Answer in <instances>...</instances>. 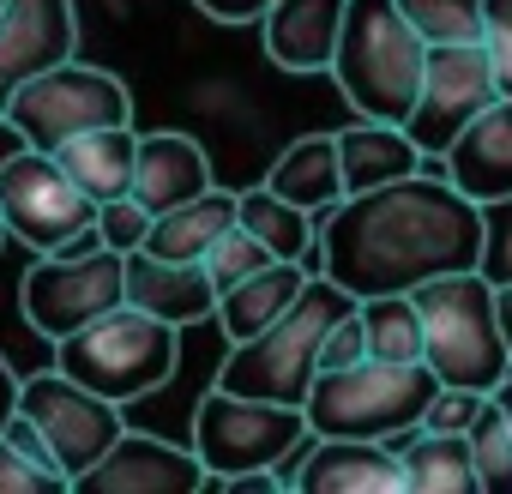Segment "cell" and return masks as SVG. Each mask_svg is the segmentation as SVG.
<instances>
[{
	"label": "cell",
	"mask_w": 512,
	"mask_h": 494,
	"mask_svg": "<svg viewBox=\"0 0 512 494\" xmlns=\"http://www.w3.org/2000/svg\"><path fill=\"white\" fill-rule=\"evenodd\" d=\"M302 494H404V464L386 440H344V434H308L296 464Z\"/></svg>",
	"instance_id": "15"
},
{
	"label": "cell",
	"mask_w": 512,
	"mask_h": 494,
	"mask_svg": "<svg viewBox=\"0 0 512 494\" xmlns=\"http://www.w3.org/2000/svg\"><path fill=\"white\" fill-rule=\"evenodd\" d=\"M440 175H446L464 199H476V205L512 193V97H494V103L446 145Z\"/></svg>",
	"instance_id": "17"
},
{
	"label": "cell",
	"mask_w": 512,
	"mask_h": 494,
	"mask_svg": "<svg viewBox=\"0 0 512 494\" xmlns=\"http://www.w3.org/2000/svg\"><path fill=\"white\" fill-rule=\"evenodd\" d=\"M193 7L211 19V25H260L272 13V0H193Z\"/></svg>",
	"instance_id": "37"
},
{
	"label": "cell",
	"mask_w": 512,
	"mask_h": 494,
	"mask_svg": "<svg viewBox=\"0 0 512 494\" xmlns=\"http://www.w3.org/2000/svg\"><path fill=\"white\" fill-rule=\"evenodd\" d=\"M97 235H103V247H115V254H133V247H145V235H151V211L133 193H115V199L97 205Z\"/></svg>",
	"instance_id": "33"
},
{
	"label": "cell",
	"mask_w": 512,
	"mask_h": 494,
	"mask_svg": "<svg viewBox=\"0 0 512 494\" xmlns=\"http://www.w3.org/2000/svg\"><path fill=\"white\" fill-rule=\"evenodd\" d=\"M464 440H470V458H476V488L482 494H512V422H506L494 392L482 398Z\"/></svg>",
	"instance_id": "28"
},
{
	"label": "cell",
	"mask_w": 512,
	"mask_h": 494,
	"mask_svg": "<svg viewBox=\"0 0 512 494\" xmlns=\"http://www.w3.org/2000/svg\"><path fill=\"white\" fill-rule=\"evenodd\" d=\"M61 488H67V476L55 464L19 452L7 434H0V494H61Z\"/></svg>",
	"instance_id": "32"
},
{
	"label": "cell",
	"mask_w": 512,
	"mask_h": 494,
	"mask_svg": "<svg viewBox=\"0 0 512 494\" xmlns=\"http://www.w3.org/2000/svg\"><path fill=\"white\" fill-rule=\"evenodd\" d=\"M422 314V362L440 386L494 392L512 374V350L500 332V290L482 272H446L410 290Z\"/></svg>",
	"instance_id": "4"
},
{
	"label": "cell",
	"mask_w": 512,
	"mask_h": 494,
	"mask_svg": "<svg viewBox=\"0 0 512 494\" xmlns=\"http://www.w3.org/2000/svg\"><path fill=\"white\" fill-rule=\"evenodd\" d=\"M55 368L127 410V404H139V398H151V392H163L175 380V368H181V332L169 320L121 302V308L97 314L91 326L55 338Z\"/></svg>",
	"instance_id": "5"
},
{
	"label": "cell",
	"mask_w": 512,
	"mask_h": 494,
	"mask_svg": "<svg viewBox=\"0 0 512 494\" xmlns=\"http://www.w3.org/2000/svg\"><path fill=\"white\" fill-rule=\"evenodd\" d=\"M344 31V0H272V13L260 19L266 61L284 73H332Z\"/></svg>",
	"instance_id": "18"
},
{
	"label": "cell",
	"mask_w": 512,
	"mask_h": 494,
	"mask_svg": "<svg viewBox=\"0 0 512 494\" xmlns=\"http://www.w3.org/2000/svg\"><path fill=\"white\" fill-rule=\"evenodd\" d=\"M223 488H241V494H278V470H241V476H229Z\"/></svg>",
	"instance_id": "39"
},
{
	"label": "cell",
	"mask_w": 512,
	"mask_h": 494,
	"mask_svg": "<svg viewBox=\"0 0 512 494\" xmlns=\"http://www.w3.org/2000/svg\"><path fill=\"white\" fill-rule=\"evenodd\" d=\"M308 260H272V266H260L253 278H241V284H229L223 296H217V326H223V338L229 344H241V338H253V332H266L272 320H284L290 314V302L308 290Z\"/></svg>",
	"instance_id": "21"
},
{
	"label": "cell",
	"mask_w": 512,
	"mask_h": 494,
	"mask_svg": "<svg viewBox=\"0 0 512 494\" xmlns=\"http://www.w3.org/2000/svg\"><path fill=\"white\" fill-rule=\"evenodd\" d=\"M79 55V13L73 0H7L0 7V115L13 91L61 61Z\"/></svg>",
	"instance_id": "14"
},
{
	"label": "cell",
	"mask_w": 512,
	"mask_h": 494,
	"mask_svg": "<svg viewBox=\"0 0 512 494\" xmlns=\"http://www.w3.org/2000/svg\"><path fill=\"white\" fill-rule=\"evenodd\" d=\"M19 386H25V380L13 374V362H7V356H0V428H7V422H13V410H19Z\"/></svg>",
	"instance_id": "38"
},
{
	"label": "cell",
	"mask_w": 512,
	"mask_h": 494,
	"mask_svg": "<svg viewBox=\"0 0 512 494\" xmlns=\"http://www.w3.org/2000/svg\"><path fill=\"white\" fill-rule=\"evenodd\" d=\"M350 308H356V296L344 284H332L326 272H314L284 320H272L266 332L229 344V356H223L211 386L247 392V398H272V404H308L314 374H320V344Z\"/></svg>",
	"instance_id": "2"
},
{
	"label": "cell",
	"mask_w": 512,
	"mask_h": 494,
	"mask_svg": "<svg viewBox=\"0 0 512 494\" xmlns=\"http://www.w3.org/2000/svg\"><path fill=\"white\" fill-rule=\"evenodd\" d=\"M338 163H344V187L350 193H374L386 181H404L422 169V151L416 139L398 127V121H368L356 115V127L338 133Z\"/></svg>",
	"instance_id": "22"
},
{
	"label": "cell",
	"mask_w": 512,
	"mask_h": 494,
	"mask_svg": "<svg viewBox=\"0 0 512 494\" xmlns=\"http://www.w3.org/2000/svg\"><path fill=\"white\" fill-rule=\"evenodd\" d=\"M398 13L416 25L422 43H476L482 0H398Z\"/></svg>",
	"instance_id": "29"
},
{
	"label": "cell",
	"mask_w": 512,
	"mask_h": 494,
	"mask_svg": "<svg viewBox=\"0 0 512 494\" xmlns=\"http://www.w3.org/2000/svg\"><path fill=\"white\" fill-rule=\"evenodd\" d=\"M476 272H482L494 290L512 284V193L482 205V260H476Z\"/></svg>",
	"instance_id": "31"
},
{
	"label": "cell",
	"mask_w": 512,
	"mask_h": 494,
	"mask_svg": "<svg viewBox=\"0 0 512 494\" xmlns=\"http://www.w3.org/2000/svg\"><path fill=\"white\" fill-rule=\"evenodd\" d=\"M0 7H7V0H0Z\"/></svg>",
	"instance_id": "43"
},
{
	"label": "cell",
	"mask_w": 512,
	"mask_h": 494,
	"mask_svg": "<svg viewBox=\"0 0 512 494\" xmlns=\"http://www.w3.org/2000/svg\"><path fill=\"white\" fill-rule=\"evenodd\" d=\"M488 392H470V386H440L422 410V428H440V434H470L476 410H482Z\"/></svg>",
	"instance_id": "35"
},
{
	"label": "cell",
	"mask_w": 512,
	"mask_h": 494,
	"mask_svg": "<svg viewBox=\"0 0 512 494\" xmlns=\"http://www.w3.org/2000/svg\"><path fill=\"white\" fill-rule=\"evenodd\" d=\"M356 320H362L368 356L422 362V314H416V296H368V302H356Z\"/></svg>",
	"instance_id": "27"
},
{
	"label": "cell",
	"mask_w": 512,
	"mask_h": 494,
	"mask_svg": "<svg viewBox=\"0 0 512 494\" xmlns=\"http://www.w3.org/2000/svg\"><path fill=\"white\" fill-rule=\"evenodd\" d=\"M55 157H61V169L79 181V193L103 205V199H115V193H127V187H133L139 133H133V121H115V127H91V133L67 139Z\"/></svg>",
	"instance_id": "23"
},
{
	"label": "cell",
	"mask_w": 512,
	"mask_h": 494,
	"mask_svg": "<svg viewBox=\"0 0 512 494\" xmlns=\"http://www.w3.org/2000/svg\"><path fill=\"white\" fill-rule=\"evenodd\" d=\"M500 332H506V350H512V284L500 290Z\"/></svg>",
	"instance_id": "40"
},
{
	"label": "cell",
	"mask_w": 512,
	"mask_h": 494,
	"mask_svg": "<svg viewBox=\"0 0 512 494\" xmlns=\"http://www.w3.org/2000/svg\"><path fill=\"white\" fill-rule=\"evenodd\" d=\"M368 356V338H362V320H356V308L326 332V344H320V368H350V362H362Z\"/></svg>",
	"instance_id": "36"
},
{
	"label": "cell",
	"mask_w": 512,
	"mask_h": 494,
	"mask_svg": "<svg viewBox=\"0 0 512 494\" xmlns=\"http://www.w3.org/2000/svg\"><path fill=\"white\" fill-rule=\"evenodd\" d=\"M205 464L193 446H169L157 434H139V428H121L115 446L73 482L79 494H193L205 488Z\"/></svg>",
	"instance_id": "13"
},
{
	"label": "cell",
	"mask_w": 512,
	"mask_h": 494,
	"mask_svg": "<svg viewBox=\"0 0 512 494\" xmlns=\"http://www.w3.org/2000/svg\"><path fill=\"white\" fill-rule=\"evenodd\" d=\"M127 302V254L103 247L97 229H85L79 241L55 247V254H37L19 278V308L31 320V332H43L49 344L91 326L97 314Z\"/></svg>",
	"instance_id": "7"
},
{
	"label": "cell",
	"mask_w": 512,
	"mask_h": 494,
	"mask_svg": "<svg viewBox=\"0 0 512 494\" xmlns=\"http://www.w3.org/2000/svg\"><path fill=\"white\" fill-rule=\"evenodd\" d=\"M0 121H7L25 145H37V151H61L67 139H79L91 127L133 121V97H127V85L109 67H91V61L73 55V61L25 79Z\"/></svg>",
	"instance_id": "9"
},
{
	"label": "cell",
	"mask_w": 512,
	"mask_h": 494,
	"mask_svg": "<svg viewBox=\"0 0 512 494\" xmlns=\"http://www.w3.org/2000/svg\"><path fill=\"white\" fill-rule=\"evenodd\" d=\"M494 398H500V410H506V422H512V374H506V380L494 386Z\"/></svg>",
	"instance_id": "41"
},
{
	"label": "cell",
	"mask_w": 512,
	"mask_h": 494,
	"mask_svg": "<svg viewBox=\"0 0 512 494\" xmlns=\"http://www.w3.org/2000/svg\"><path fill=\"white\" fill-rule=\"evenodd\" d=\"M440 392V374L428 362H386L362 356L350 368H320L308 392V434H344V440H398L422 428L428 398Z\"/></svg>",
	"instance_id": "6"
},
{
	"label": "cell",
	"mask_w": 512,
	"mask_h": 494,
	"mask_svg": "<svg viewBox=\"0 0 512 494\" xmlns=\"http://www.w3.org/2000/svg\"><path fill=\"white\" fill-rule=\"evenodd\" d=\"M235 223H241L247 235H260L278 260H308V247H314V235H320V223H314L302 205H290L284 193H272L266 181L247 187V193H235Z\"/></svg>",
	"instance_id": "26"
},
{
	"label": "cell",
	"mask_w": 512,
	"mask_h": 494,
	"mask_svg": "<svg viewBox=\"0 0 512 494\" xmlns=\"http://www.w3.org/2000/svg\"><path fill=\"white\" fill-rule=\"evenodd\" d=\"M482 260V205L446 175H404L374 193H350L314 235L308 272H326L356 302L410 296L428 278L476 272Z\"/></svg>",
	"instance_id": "1"
},
{
	"label": "cell",
	"mask_w": 512,
	"mask_h": 494,
	"mask_svg": "<svg viewBox=\"0 0 512 494\" xmlns=\"http://www.w3.org/2000/svg\"><path fill=\"white\" fill-rule=\"evenodd\" d=\"M500 97L494 85V61L476 43H428V61H422V91H416V109L404 115V133L416 139L422 163L440 169L446 145Z\"/></svg>",
	"instance_id": "11"
},
{
	"label": "cell",
	"mask_w": 512,
	"mask_h": 494,
	"mask_svg": "<svg viewBox=\"0 0 512 494\" xmlns=\"http://www.w3.org/2000/svg\"><path fill=\"white\" fill-rule=\"evenodd\" d=\"M211 181V157L199 139L187 133H139V157H133V199L157 217V211H175L187 199H199Z\"/></svg>",
	"instance_id": "19"
},
{
	"label": "cell",
	"mask_w": 512,
	"mask_h": 494,
	"mask_svg": "<svg viewBox=\"0 0 512 494\" xmlns=\"http://www.w3.org/2000/svg\"><path fill=\"white\" fill-rule=\"evenodd\" d=\"M266 187L284 193L290 205H302L314 223H326V217L350 199L344 163H338V133H308V139L284 145L278 163H272V175H266Z\"/></svg>",
	"instance_id": "20"
},
{
	"label": "cell",
	"mask_w": 512,
	"mask_h": 494,
	"mask_svg": "<svg viewBox=\"0 0 512 494\" xmlns=\"http://www.w3.org/2000/svg\"><path fill=\"white\" fill-rule=\"evenodd\" d=\"M0 241H7V223H0Z\"/></svg>",
	"instance_id": "42"
},
{
	"label": "cell",
	"mask_w": 512,
	"mask_h": 494,
	"mask_svg": "<svg viewBox=\"0 0 512 494\" xmlns=\"http://www.w3.org/2000/svg\"><path fill=\"white\" fill-rule=\"evenodd\" d=\"M308 446V410L302 404H272L211 386L193 410V452L205 464V488H223L241 470H278L290 452Z\"/></svg>",
	"instance_id": "8"
},
{
	"label": "cell",
	"mask_w": 512,
	"mask_h": 494,
	"mask_svg": "<svg viewBox=\"0 0 512 494\" xmlns=\"http://www.w3.org/2000/svg\"><path fill=\"white\" fill-rule=\"evenodd\" d=\"M223 229H235V193L229 187H205L199 199H187L175 211H157L145 247L163 254V260H205Z\"/></svg>",
	"instance_id": "25"
},
{
	"label": "cell",
	"mask_w": 512,
	"mask_h": 494,
	"mask_svg": "<svg viewBox=\"0 0 512 494\" xmlns=\"http://www.w3.org/2000/svg\"><path fill=\"white\" fill-rule=\"evenodd\" d=\"M272 260H278L272 247H266L260 235H247V229L235 223V229H223V235H217V247L205 254V272H211V284H217V296H223L229 284L253 278V272H260V266H272Z\"/></svg>",
	"instance_id": "30"
},
{
	"label": "cell",
	"mask_w": 512,
	"mask_h": 494,
	"mask_svg": "<svg viewBox=\"0 0 512 494\" xmlns=\"http://www.w3.org/2000/svg\"><path fill=\"white\" fill-rule=\"evenodd\" d=\"M398 464H404V488L410 494H470L476 488V458L464 434H440V428H410L392 440Z\"/></svg>",
	"instance_id": "24"
},
{
	"label": "cell",
	"mask_w": 512,
	"mask_h": 494,
	"mask_svg": "<svg viewBox=\"0 0 512 494\" xmlns=\"http://www.w3.org/2000/svg\"><path fill=\"white\" fill-rule=\"evenodd\" d=\"M19 410L37 422V434H43L55 470L67 476V488H73V482L115 446V434L127 428V410H121L115 398L79 386V380L61 374V368L31 374V380L19 386Z\"/></svg>",
	"instance_id": "12"
},
{
	"label": "cell",
	"mask_w": 512,
	"mask_h": 494,
	"mask_svg": "<svg viewBox=\"0 0 512 494\" xmlns=\"http://www.w3.org/2000/svg\"><path fill=\"white\" fill-rule=\"evenodd\" d=\"M127 302L169 320L175 332H187V326L217 314V284H211L205 260H163L151 247H133L127 254Z\"/></svg>",
	"instance_id": "16"
},
{
	"label": "cell",
	"mask_w": 512,
	"mask_h": 494,
	"mask_svg": "<svg viewBox=\"0 0 512 494\" xmlns=\"http://www.w3.org/2000/svg\"><path fill=\"white\" fill-rule=\"evenodd\" d=\"M422 61H428V43L398 13V0H344L332 79L356 115L404 127V115L416 109V91H422Z\"/></svg>",
	"instance_id": "3"
},
{
	"label": "cell",
	"mask_w": 512,
	"mask_h": 494,
	"mask_svg": "<svg viewBox=\"0 0 512 494\" xmlns=\"http://www.w3.org/2000/svg\"><path fill=\"white\" fill-rule=\"evenodd\" d=\"M482 49L494 61L500 97H512V0H482Z\"/></svg>",
	"instance_id": "34"
},
{
	"label": "cell",
	"mask_w": 512,
	"mask_h": 494,
	"mask_svg": "<svg viewBox=\"0 0 512 494\" xmlns=\"http://www.w3.org/2000/svg\"><path fill=\"white\" fill-rule=\"evenodd\" d=\"M0 223L31 254H55V247L79 241L85 229H97V199L79 193V181L61 169L55 151L19 145L0 157Z\"/></svg>",
	"instance_id": "10"
}]
</instances>
